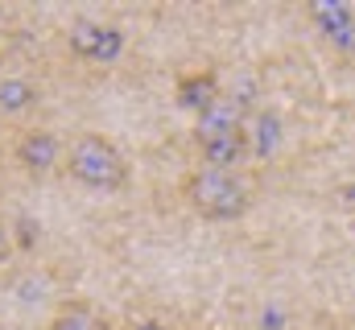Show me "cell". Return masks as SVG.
I'll return each mask as SVG.
<instances>
[{
  "instance_id": "277c9868",
  "label": "cell",
  "mask_w": 355,
  "mask_h": 330,
  "mask_svg": "<svg viewBox=\"0 0 355 330\" xmlns=\"http://www.w3.org/2000/svg\"><path fill=\"white\" fill-rule=\"evenodd\" d=\"M194 153H198V165H211V169H244V162L252 157V141H248V128L207 132V137L194 132Z\"/></svg>"
},
{
  "instance_id": "7a4b0ae2",
  "label": "cell",
  "mask_w": 355,
  "mask_h": 330,
  "mask_svg": "<svg viewBox=\"0 0 355 330\" xmlns=\"http://www.w3.org/2000/svg\"><path fill=\"white\" fill-rule=\"evenodd\" d=\"M62 169H67L79 186L99 190V194H116V190L128 186V157H124L120 145H116L112 137H103V132H83V137H75L71 149H67Z\"/></svg>"
},
{
  "instance_id": "5b68a950",
  "label": "cell",
  "mask_w": 355,
  "mask_h": 330,
  "mask_svg": "<svg viewBox=\"0 0 355 330\" xmlns=\"http://www.w3.org/2000/svg\"><path fill=\"white\" fill-rule=\"evenodd\" d=\"M236 128H248V103L240 95H219L211 99L198 116H194V132L207 137V132H236Z\"/></svg>"
},
{
  "instance_id": "8fae6325",
  "label": "cell",
  "mask_w": 355,
  "mask_h": 330,
  "mask_svg": "<svg viewBox=\"0 0 355 330\" xmlns=\"http://www.w3.org/2000/svg\"><path fill=\"white\" fill-rule=\"evenodd\" d=\"M132 330H170V327H162V322H137Z\"/></svg>"
},
{
  "instance_id": "6da1fadb",
  "label": "cell",
  "mask_w": 355,
  "mask_h": 330,
  "mask_svg": "<svg viewBox=\"0 0 355 330\" xmlns=\"http://www.w3.org/2000/svg\"><path fill=\"white\" fill-rule=\"evenodd\" d=\"M257 198V182L244 169H211V165H194L182 173V202L207 219V223H232L244 219L248 207Z\"/></svg>"
},
{
  "instance_id": "30bf717a",
  "label": "cell",
  "mask_w": 355,
  "mask_h": 330,
  "mask_svg": "<svg viewBox=\"0 0 355 330\" xmlns=\"http://www.w3.org/2000/svg\"><path fill=\"white\" fill-rule=\"evenodd\" d=\"M8 256V227H4V219H0V260Z\"/></svg>"
},
{
  "instance_id": "52a82bcc",
  "label": "cell",
  "mask_w": 355,
  "mask_h": 330,
  "mask_svg": "<svg viewBox=\"0 0 355 330\" xmlns=\"http://www.w3.org/2000/svg\"><path fill=\"white\" fill-rule=\"evenodd\" d=\"M174 95H178V103H182V107H190V112L198 116L211 99H219V95H223V87H219V75L207 67V71H186V75L178 79Z\"/></svg>"
},
{
  "instance_id": "3957f363",
  "label": "cell",
  "mask_w": 355,
  "mask_h": 330,
  "mask_svg": "<svg viewBox=\"0 0 355 330\" xmlns=\"http://www.w3.org/2000/svg\"><path fill=\"white\" fill-rule=\"evenodd\" d=\"M12 157H17V165H21L29 177H50L58 165L67 162V149H62V141H58L50 128H29V132H21Z\"/></svg>"
},
{
  "instance_id": "8992f818",
  "label": "cell",
  "mask_w": 355,
  "mask_h": 330,
  "mask_svg": "<svg viewBox=\"0 0 355 330\" xmlns=\"http://www.w3.org/2000/svg\"><path fill=\"white\" fill-rule=\"evenodd\" d=\"M71 50L83 54V58H116L120 54V29L83 21V25L71 29Z\"/></svg>"
},
{
  "instance_id": "ba28073f",
  "label": "cell",
  "mask_w": 355,
  "mask_h": 330,
  "mask_svg": "<svg viewBox=\"0 0 355 330\" xmlns=\"http://www.w3.org/2000/svg\"><path fill=\"white\" fill-rule=\"evenodd\" d=\"M46 330H112L107 318L91 306V302H67L54 310V318L46 322Z\"/></svg>"
},
{
  "instance_id": "9c48e42d",
  "label": "cell",
  "mask_w": 355,
  "mask_h": 330,
  "mask_svg": "<svg viewBox=\"0 0 355 330\" xmlns=\"http://www.w3.org/2000/svg\"><path fill=\"white\" fill-rule=\"evenodd\" d=\"M33 103H37V87H33L29 79L12 75V79L0 82V116H4V120H12V116H25Z\"/></svg>"
}]
</instances>
